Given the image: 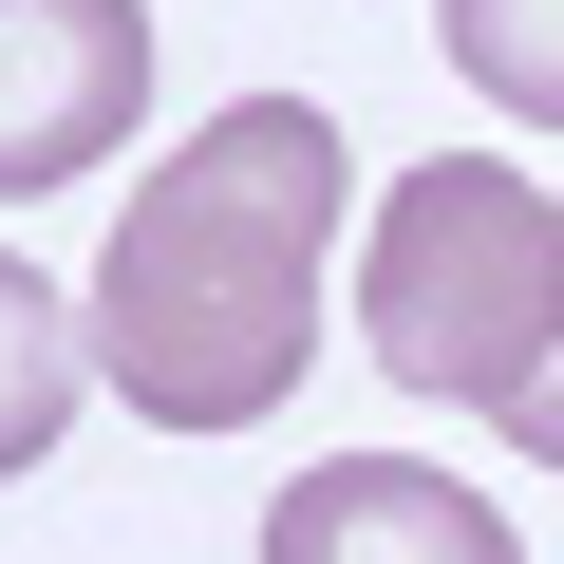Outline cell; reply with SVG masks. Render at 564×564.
<instances>
[{
    "label": "cell",
    "instance_id": "5b68a950",
    "mask_svg": "<svg viewBox=\"0 0 564 564\" xmlns=\"http://www.w3.org/2000/svg\"><path fill=\"white\" fill-rule=\"evenodd\" d=\"M76 377H95V321H57L39 263H0V470H39L76 433Z\"/></svg>",
    "mask_w": 564,
    "mask_h": 564
},
{
    "label": "cell",
    "instance_id": "7a4b0ae2",
    "mask_svg": "<svg viewBox=\"0 0 564 564\" xmlns=\"http://www.w3.org/2000/svg\"><path fill=\"white\" fill-rule=\"evenodd\" d=\"M358 339H377V377H395V395L508 414V395L564 358V207H545L508 151H414V170L377 188Z\"/></svg>",
    "mask_w": 564,
    "mask_h": 564
},
{
    "label": "cell",
    "instance_id": "6da1fadb",
    "mask_svg": "<svg viewBox=\"0 0 564 564\" xmlns=\"http://www.w3.org/2000/svg\"><path fill=\"white\" fill-rule=\"evenodd\" d=\"M321 245H339V113L321 95H226L95 263V377L151 433H245L321 358Z\"/></svg>",
    "mask_w": 564,
    "mask_h": 564
},
{
    "label": "cell",
    "instance_id": "3957f363",
    "mask_svg": "<svg viewBox=\"0 0 564 564\" xmlns=\"http://www.w3.org/2000/svg\"><path fill=\"white\" fill-rule=\"evenodd\" d=\"M151 113V0H0V207L76 188Z\"/></svg>",
    "mask_w": 564,
    "mask_h": 564
},
{
    "label": "cell",
    "instance_id": "52a82bcc",
    "mask_svg": "<svg viewBox=\"0 0 564 564\" xmlns=\"http://www.w3.org/2000/svg\"><path fill=\"white\" fill-rule=\"evenodd\" d=\"M489 433H508V452H527V470H564V358H545V377H527V395H508V414H489Z\"/></svg>",
    "mask_w": 564,
    "mask_h": 564
},
{
    "label": "cell",
    "instance_id": "277c9868",
    "mask_svg": "<svg viewBox=\"0 0 564 564\" xmlns=\"http://www.w3.org/2000/svg\"><path fill=\"white\" fill-rule=\"evenodd\" d=\"M263 564H508V508L414 452H339L263 508Z\"/></svg>",
    "mask_w": 564,
    "mask_h": 564
},
{
    "label": "cell",
    "instance_id": "8992f818",
    "mask_svg": "<svg viewBox=\"0 0 564 564\" xmlns=\"http://www.w3.org/2000/svg\"><path fill=\"white\" fill-rule=\"evenodd\" d=\"M433 39H452V76H470L489 113L564 132V0H433Z\"/></svg>",
    "mask_w": 564,
    "mask_h": 564
}]
</instances>
